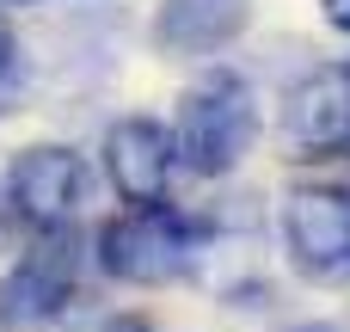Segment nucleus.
<instances>
[{
    "label": "nucleus",
    "instance_id": "obj_1",
    "mask_svg": "<svg viewBox=\"0 0 350 332\" xmlns=\"http://www.w3.org/2000/svg\"><path fill=\"white\" fill-rule=\"evenodd\" d=\"M258 142V92L234 68H209L178 92L172 111V154L197 179H228Z\"/></svg>",
    "mask_w": 350,
    "mask_h": 332
},
{
    "label": "nucleus",
    "instance_id": "obj_2",
    "mask_svg": "<svg viewBox=\"0 0 350 332\" xmlns=\"http://www.w3.org/2000/svg\"><path fill=\"white\" fill-rule=\"evenodd\" d=\"M92 253H98V271L105 277H117L129 290H166V283H178V277L197 271L203 228L191 216L166 209V203H142V209L129 203L123 216H111L98 228Z\"/></svg>",
    "mask_w": 350,
    "mask_h": 332
},
{
    "label": "nucleus",
    "instance_id": "obj_3",
    "mask_svg": "<svg viewBox=\"0 0 350 332\" xmlns=\"http://www.w3.org/2000/svg\"><path fill=\"white\" fill-rule=\"evenodd\" d=\"M0 203L12 222H25L31 234H49V228H74L80 209L92 203V173H86V154H74L68 142H31L6 160V179H0Z\"/></svg>",
    "mask_w": 350,
    "mask_h": 332
},
{
    "label": "nucleus",
    "instance_id": "obj_4",
    "mask_svg": "<svg viewBox=\"0 0 350 332\" xmlns=\"http://www.w3.org/2000/svg\"><path fill=\"white\" fill-rule=\"evenodd\" d=\"M74 296H80V240H74V228H49L6 265L0 327H12V332L49 327L74 308Z\"/></svg>",
    "mask_w": 350,
    "mask_h": 332
},
{
    "label": "nucleus",
    "instance_id": "obj_5",
    "mask_svg": "<svg viewBox=\"0 0 350 332\" xmlns=\"http://www.w3.org/2000/svg\"><path fill=\"white\" fill-rule=\"evenodd\" d=\"M277 228L308 283H350V185H289Z\"/></svg>",
    "mask_w": 350,
    "mask_h": 332
},
{
    "label": "nucleus",
    "instance_id": "obj_6",
    "mask_svg": "<svg viewBox=\"0 0 350 332\" xmlns=\"http://www.w3.org/2000/svg\"><path fill=\"white\" fill-rule=\"evenodd\" d=\"M105 173H111V191L123 203H166L172 191V173H178V154H172V129L160 117H117L105 129Z\"/></svg>",
    "mask_w": 350,
    "mask_h": 332
},
{
    "label": "nucleus",
    "instance_id": "obj_7",
    "mask_svg": "<svg viewBox=\"0 0 350 332\" xmlns=\"http://www.w3.org/2000/svg\"><path fill=\"white\" fill-rule=\"evenodd\" d=\"M283 136L301 154H338L350 148V62H326L301 74L283 99Z\"/></svg>",
    "mask_w": 350,
    "mask_h": 332
},
{
    "label": "nucleus",
    "instance_id": "obj_8",
    "mask_svg": "<svg viewBox=\"0 0 350 332\" xmlns=\"http://www.w3.org/2000/svg\"><path fill=\"white\" fill-rule=\"evenodd\" d=\"M246 25H252V0H160L148 37L166 62H203L240 43Z\"/></svg>",
    "mask_w": 350,
    "mask_h": 332
},
{
    "label": "nucleus",
    "instance_id": "obj_9",
    "mask_svg": "<svg viewBox=\"0 0 350 332\" xmlns=\"http://www.w3.org/2000/svg\"><path fill=\"white\" fill-rule=\"evenodd\" d=\"M62 332H154L142 314H80V320H68Z\"/></svg>",
    "mask_w": 350,
    "mask_h": 332
},
{
    "label": "nucleus",
    "instance_id": "obj_10",
    "mask_svg": "<svg viewBox=\"0 0 350 332\" xmlns=\"http://www.w3.org/2000/svg\"><path fill=\"white\" fill-rule=\"evenodd\" d=\"M12 74H18V37H12V25L0 18V86H12Z\"/></svg>",
    "mask_w": 350,
    "mask_h": 332
},
{
    "label": "nucleus",
    "instance_id": "obj_11",
    "mask_svg": "<svg viewBox=\"0 0 350 332\" xmlns=\"http://www.w3.org/2000/svg\"><path fill=\"white\" fill-rule=\"evenodd\" d=\"M320 12H326V25L338 37H350V0H320Z\"/></svg>",
    "mask_w": 350,
    "mask_h": 332
},
{
    "label": "nucleus",
    "instance_id": "obj_12",
    "mask_svg": "<svg viewBox=\"0 0 350 332\" xmlns=\"http://www.w3.org/2000/svg\"><path fill=\"white\" fill-rule=\"evenodd\" d=\"M12 246V216H6V203H0V253Z\"/></svg>",
    "mask_w": 350,
    "mask_h": 332
},
{
    "label": "nucleus",
    "instance_id": "obj_13",
    "mask_svg": "<svg viewBox=\"0 0 350 332\" xmlns=\"http://www.w3.org/2000/svg\"><path fill=\"white\" fill-rule=\"evenodd\" d=\"M295 332H338V327H295Z\"/></svg>",
    "mask_w": 350,
    "mask_h": 332
},
{
    "label": "nucleus",
    "instance_id": "obj_14",
    "mask_svg": "<svg viewBox=\"0 0 350 332\" xmlns=\"http://www.w3.org/2000/svg\"><path fill=\"white\" fill-rule=\"evenodd\" d=\"M12 6H31V0H12Z\"/></svg>",
    "mask_w": 350,
    "mask_h": 332
},
{
    "label": "nucleus",
    "instance_id": "obj_15",
    "mask_svg": "<svg viewBox=\"0 0 350 332\" xmlns=\"http://www.w3.org/2000/svg\"><path fill=\"white\" fill-rule=\"evenodd\" d=\"M338 154H345V160H350V148H338Z\"/></svg>",
    "mask_w": 350,
    "mask_h": 332
}]
</instances>
